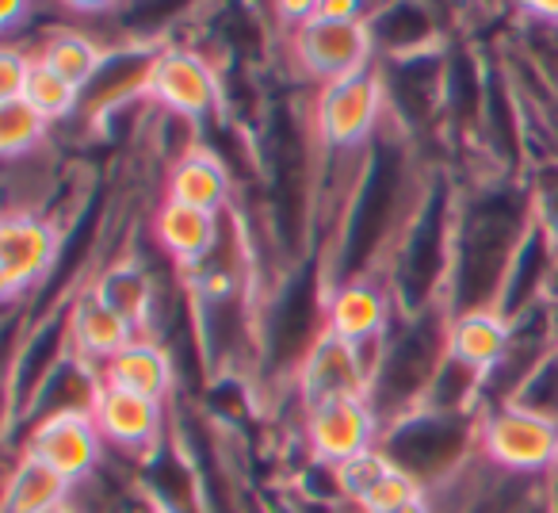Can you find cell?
Masks as SVG:
<instances>
[{"label":"cell","mask_w":558,"mask_h":513,"mask_svg":"<svg viewBox=\"0 0 558 513\" xmlns=\"http://www.w3.org/2000/svg\"><path fill=\"white\" fill-rule=\"evenodd\" d=\"M35 65V50L24 43H4L0 50V100H20Z\"/></svg>","instance_id":"26"},{"label":"cell","mask_w":558,"mask_h":513,"mask_svg":"<svg viewBox=\"0 0 558 513\" xmlns=\"http://www.w3.org/2000/svg\"><path fill=\"white\" fill-rule=\"evenodd\" d=\"M478 452L494 467L527 479H547L558 467V426L517 403L478 414Z\"/></svg>","instance_id":"8"},{"label":"cell","mask_w":558,"mask_h":513,"mask_svg":"<svg viewBox=\"0 0 558 513\" xmlns=\"http://www.w3.org/2000/svg\"><path fill=\"white\" fill-rule=\"evenodd\" d=\"M417 498H425V487H421L413 475L390 467V472L383 475L379 482H375L372 494H367L360 505H364V513H398L402 505L417 502Z\"/></svg>","instance_id":"25"},{"label":"cell","mask_w":558,"mask_h":513,"mask_svg":"<svg viewBox=\"0 0 558 513\" xmlns=\"http://www.w3.org/2000/svg\"><path fill=\"white\" fill-rule=\"evenodd\" d=\"M62 16H73L81 24H116L131 0H50Z\"/></svg>","instance_id":"27"},{"label":"cell","mask_w":558,"mask_h":513,"mask_svg":"<svg viewBox=\"0 0 558 513\" xmlns=\"http://www.w3.org/2000/svg\"><path fill=\"white\" fill-rule=\"evenodd\" d=\"M448 349L459 365L474 368V372L489 375L497 372L512 349V322L501 311H466L451 314V334Z\"/></svg>","instance_id":"19"},{"label":"cell","mask_w":558,"mask_h":513,"mask_svg":"<svg viewBox=\"0 0 558 513\" xmlns=\"http://www.w3.org/2000/svg\"><path fill=\"white\" fill-rule=\"evenodd\" d=\"M100 380H104V387L131 391V395L154 398V403L169 406V398L177 395V387H180V368L165 342L138 337L131 349H123L119 357H111L108 365L100 368Z\"/></svg>","instance_id":"18"},{"label":"cell","mask_w":558,"mask_h":513,"mask_svg":"<svg viewBox=\"0 0 558 513\" xmlns=\"http://www.w3.org/2000/svg\"><path fill=\"white\" fill-rule=\"evenodd\" d=\"M276 55L288 62V70L311 93L344 81L352 73H364L379 62L372 32L364 24H329V20H311L291 32H276Z\"/></svg>","instance_id":"5"},{"label":"cell","mask_w":558,"mask_h":513,"mask_svg":"<svg viewBox=\"0 0 558 513\" xmlns=\"http://www.w3.org/2000/svg\"><path fill=\"white\" fill-rule=\"evenodd\" d=\"M333 395H367V375L356 345L341 342V337H333L326 330V337L314 345L311 357L299 368L295 383H291V398H295L299 414H303L306 406Z\"/></svg>","instance_id":"16"},{"label":"cell","mask_w":558,"mask_h":513,"mask_svg":"<svg viewBox=\"0 0 558 513\" xmlns=\"http://www.w3.org/2000/svg\"><path fill=\"white\" fill-rule=\"evenodd\" d=\"M512 9L532 24H558V0H512Z\"/></svg>","instance_id":"31"},{"label":"cell","mask_w":558,"mask_h":513,"mask_svg":"<svg viewBox=\"0 0 558 513\" xmlns=\"http://www.w3.org/2000/svg\"><path fill=\"white\" fill-rule=\"evenodd\" d=\"M379 449L398 472L413 475L425 490L456 475L478 452V414L413 410L383 429Z\"/></svg>","instance_id":"3"},{"label":"cell","mask_w":558,"mask_h":513,"mask_svg":"<svg viewBox=\"0 0 558 513\" xmlns=\"http://www.w3.org/2000/svg\"><path fill=\"white\" fill-rule=\"evenodd\" d=\"M39 62H47L54 73H62L70 85H77L85 93L96 77H100L104 62L116 47H104L93 32L85 27H50L39 39V47H32Z\"/></svg>","instance_id":"20"},{"label":"cell","mask_w":558,"mask_h":513,"mask_svg":"<svg viewBox=\"0 0 558 513\" xmlns=\"http://www.w3.org/2000/svg\"><path fill=\"white\" fill-rule=\"evenodd\" d=\"M20 452H32L47 467H54L73 487L96 475L108 460V441L93 414H54L32 426L20 441Z\"/></svg>","instance_id":"10"},{"label":"cell","mask_w":558,"mask_h":513,"mask_svg":"<svg viewBox=\"0 0 558 513\" xmlns=\"http://www.w3.org/2000/svg\"><path fill=\"white\" fill-rule=\"evenodd\" d=\"M367 16H372V0H322L314 20H329V24H364Z\"/></svg>","instance_id":"29"},{"label":"cell","mask_w":558,"mask_h":513,"mask_svg":"<svg viewBox=\"0 0 558 513\" xmlns=\"http://www.w3.org/2000/svg\"><path fill=\"white\" fill-rule=\"evenodd\" d=\"M451 334V311L448 307H425V311H402L390 334L383 337L379 365H375L367 403H372L379 426L410 418L428 398V387L440 375Z\"/></svg>","instance_id":"2"},{"label":"cell","mask_w":558,"mask_h":513,"mask_svg":"<svg viewBox=\"0 0 558 513\" xmlns=\"http://www.w3.org/2000/svg\"><path fill=\"white\" fill-rule=\"evenodd\" d=\"M50 139H54V123L43 111H35L27 100H0V154H4V165L43 154Z\"/></svg>","instance_id":"22"},{"label":"cell","mask_w":558,"mask_h":513,"mask_svg":"<svg viewBox=\"0 0 558 513\" xmlns=\"http://www.w3.org/2000/svg\"><path fill=\"white\" fill-rule=\"evenodd\" d=\"M149 234H154L157 253L184 276L215 253L218 238H222V215L161 200L154 207V218H149Z\"/></svg>","instance_id":"14"},{"label":"cell","mask_w":558,"mask_h":513,"mask_svg":"<svg viewBox=\"0 0 558 513\" xmlns=\"http://www.w3.org/2000/svg\"><path fill=\"white\" fill-rule=\"evenodd\" d=\"M276 20V32H291V27H303L318 16V4L322 0H264Z\"/></svg>","instance_id":"28"},{"label":"cell","mask_w":558,"mask_h":513,"mask_svg":"<svg viewBox=\"0 0 558 513\" xmlns=\"http://www.w3.org/2000/svg\"><path fill=\"white\" fill-rule=\"evenodd\" d=\"M390 456L383 449H372V452H360L356 460H349V464L333 467L337 472V487H341V498H349V502H364L367 494H372V487L383 479V475L390 472Z\"/></svg>","instance_id":"24"},{"label":"cell","mask_w":558,"mask_h":513,"mask_svg":"<svg viewBox=\"0 0 558 513\" xmlns=\"http://www.w3.org/2000/svg\"><path fill=\"white\" fill-rule=\"evenodd\" d=\"M81 96H85V93H81L77 85H70L62 73H54L47 62H39V58H35L32 77H27V88H24V96H20V100H27L35 111H43V116H47L54 127H62L65 119H73L81 111Z\"/></svg>","instance_id":"23"},{"label":"cell","mask_w":558,"mask_h":513,"mask_svg":"<svg viewBox=\"0 0 558 513\" xmlns=\"http://www.w3.org/2000/svg\"><path fill=\"white\" fill-rule=\"evenodd\" d=\"M398 299L387 276H356V281L329 284L326 330L349 345H372L390 334L398 322Z\"/></svg>","instance_id":"12"},{"label":"cell","mask_w":558,"mask_h":513,"mask_svg":"<svg viewBox=\"0 0 558 513\" xmlns=\"http://www.w3.org/2000/svg\"><path fill=\"white\" fill-rule=\"evenodd\" d=\"M138 337H142L138 330L119 311H111L93 288H81L77 296L70 299V349H73V357H81L85 365L104 368L111 357L131 349Z\"/></svg>","instance_id":"17"},{"label":"cell","mask_w":558,"mask_h":513,"mask_svg":"<svg viewBox=\"0 0 558 513\" xmlns=\"http://www.w3.org/2000/svg\"><path fill=\"white\" fill-rule=\"evenodd\" d=\"M161 200L210 211V215H226V211L238 207V177L230 172V162L218 150L199 146L165 169Z\"/></svg>","instance_id":"15"},{"label":"cell","mask_w":558,"mask_h":513,"mask_svg":"<svg viewBox=\"0 0 558 513\" xmlns=\"http://www.w3.org/2000/svg\"><path fill=\"white\" fill-rule=\"evenodd\" d=\"M149 104L195 127H207L230 104L222 65L210 55H203L195 43H165V47H157L154 70H149Z\"/></svg>","instance_id":"6"},{"label":"cell","mask_w":558,"mask_h":513,"mask_svg":"<svg viewBox=\"0 0 558 513\" xmlns=\"http://www.w3.org/2000/svg\"><path fill=\"white\" fill-rule=\"evenodd\" d=\"M50 513H77L73 505H58V510H50Z\"/></svg>","instance_id":"33"},{"label":"cell","mask_w":558,"mask_h":513,"mask_svg":"<svg viewBox=\"0 0 558 513\" xmlns=\"http://www.w3.org/2000/svg\"><path fill=\"white\" fill-rule=\"evenodd\" d=\"M367 32H372L379 62L433 55L448 47L433 0H379L367 16Z\"/></svg>","instance_id":"13"},{"label":"cell","mask_w":558,"mask_h":513,"mask_svg":"<svg viewBox=\"0 0 558 513\" xmlns=\"http://www.w3.org/2000/svg\"><path fill=\"white\" fill-rule=\"evenodd\" d=\"M35 0H0V27H4V43H20V27L32 24Z\"/></svg>","instance_id":"30"},{"label":"cell","mask_w":558,"mask_h":513,"mask_svg":"<svg viewBox=\"0 0 558 513\" xmlns=\"http://www.w3.org/2000/svg\"><path fill=\"white\" fill-rule=\"evenodd\" d=\"M169 406L154 403V398L131 395L119 387H100L96 398V426H100L104 441H108L111 456L134 460L138 467H146L149 460L161 452V441L169 433Z\"/></svg>","instance_id":"11"},{"label":"cell","mask_w":558,"mask_h":513,"mask_svg":"<svg viewBox=\"0 0 558 513\" xmlns=\"http://www.w3.org/2000/svg\"><path fill=\"white\" fill-rule=\"evenodd\" d=\"M299 433H303L306 460L341 467L360 452L379 449L383 426L367 395H333L299 414Z\"/></svg>","instance_id":"9"},{"label":"cell","mask_w":558,"mask_h":513,"mask_svg":"<svg viewBox=\"0 0 558 513\" xmlns=\"http://www.w3.org/2000/svg\"><path fill=\"white\" fill-rule=\"evenodd\" d=\"M398 513H433V505H428V498H417V502H410V505H402Z\"/></svg>","instance_id":"32"},{"label":"cell","mask_w":558,"mask_h":513,"mask_svg":"<svg viewBox=\"0 0 558 513\" xmlns=\"http://www.w3.org/2000/svg\"><path fill=\"white\" fill-rule=\"evenodd\" d=\"M73 482L62 479L54 467L35 460L32 452H20L4 487V513H50L58 505H70Z\"/></svg>","instance_id":"21"},{"label":"cell","mask_w":558,"mask_h":513,"mask_svg":"<svg viewBox=\"0 0 558 513\" xmlns=\"http://www.w3.org/2000/svg\"><path fill=\"white\" fill-rule=\"evenodd\" d=\"M311 123L318 146L329 154H352V150L372 146L387 123V88H383L379 62L311 93Z\"/></svg>","instance_id":"7"},{"label":"cell","mask_w":558,"mask_h":513,"mask_svg":"<svg viewBox=\"0 0 558 513\" xmlns=\"http://www.w3.org/2000/svg\"><path fill=\"white\" fill-rule=\"evenodd\" d=\"M70 226L47 211H4L0 223V291L4 303H32L62 269Z\"/></svg>","instance_id":"4"},{"label":"cell","mask_w":558,"mask_h":513,"mask_svg":"<svg viewBox=\"0 0 558 513\" xmlns=\"http://www.w3.org/2000/svg\"><path fill=\"white\" fill-rule=\"evenodd\" d=\"M456 177L459 211L444 307L451 314L497 311L512 261L535 226L527 180L497 177V172H456Z\"/></svg>","instance_id":"1"}]
</instances>
